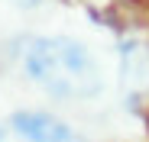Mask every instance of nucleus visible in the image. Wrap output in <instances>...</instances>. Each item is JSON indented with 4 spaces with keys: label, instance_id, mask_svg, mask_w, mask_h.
<instances>
[{
    "label": "nucleus",
    "instance_id": "f257e3e1",
    "mask_svg": "<svg viewBox=\"0 0 149 142\" xmlns=\"http://www.w3.org/2000/svg\"><path fill=\"white\" fill-rule=\"evenodd\" d=\"M26 78L55 100H91L101 94L104 78L88 45L68 36H36L23 52Z\"/></svg>",
    "mask_w": 149,
    "mask_h": 142
},
{
    "label": "nucleus",
    "instance_id": "f03ea898",
    "mask_svg": "<svg viewBox=\"0 0 149 142\" xmlns=\"http://www.w3.org/2000/svg\"><path fill=\"white\" fill-rule=\"evenodd\" d=\"M7 129L19 139V142H84L65 120L42 110H19L10 116Z\"/></svg>",
    "mask_w": 149,
    "mask_h": 142
},
{
    "label": "nucleus",
    "instance_id": "7ed1b4c3",
    "mask_svg": "<svg viewBox=\"0 0 149 142\" xmlns=\"http://www.w3.org/2000/svg\"><path fill=\"white\" fill-rule=\"evenodd\" d=\"M0 142H7V129H0Z\"/></svg>",
    "mask_w": 149,
    "mask_h": 142
},
{
    "label": "nucleus",
    "instance_id": "20e7f679",
    "mask_svg": "<svg viewBox=\"0 0 149 142\" xmlns=\"http://www.w3.org/2000/svg\"><path fill=\"white\" fill-rule=\"evenodd\" d=\"M19 3H36V0H19Z\"/></svg>",
    "mask_w": 149,
    "mask_h": 142
}]
</instances>
